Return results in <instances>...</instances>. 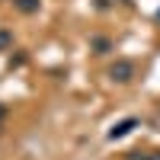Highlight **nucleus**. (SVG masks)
Here are the masks:
<instances>
[{
  "label": "nucleus",
  "instance_id": "1",
  "mask_svg": "<svg viewBox=\"0 0 160 160\" xmlns=\"http://www.w3.org/2000/svg\"><path fill=\"white\" fill-rule=\"evenodd\" d=\"M109 77L118 80V83H128V80L135 77V64H131V61H115L109 68Z\"/></svg>",
  "mask_w": 160,
  "mask_h": 160
},
{
  "label": "nucleus",
  "instance_id": "2",
  "mask_svg": "<svg viewBox=\"0 0 160 160\" xmlns=\"http://www.w3.org/2000/svg\"><path fill=\"white\" fill-rule=\"evenodd\" d=\"M135 125H138V118H125V122H118V125L109 131V138H112V141H115V138H125V135H128V131L135 128Z\"/></svg>",
  "mask_w": 160,
  "mask_h": 160
},
{
  "label": "nucleus",
  "instance_id": "3",
  "mask_svg": "<svg viewBox=\"0 0 160 160\" xmlns=\"http://www.w3.org/2000/svg\"><path fill=\"white\" fill-rule=\"evenodd\" d=\"M16 3V10H22V13H35L38 10V0H13Z\"/></svg>",
  "mask_w": 160,
  "mask_h": 160
},
{
  "label": "nucleus",
  "instance_id": "4",
  "mask_svg": "<svg viewBox=\"0 0 160 160\" xmlns=\"http://www.w3.org/2000/svg\"><path fill=\"white\" fill-rule=\"evenodd\" d=\"M93 45H96L99 51H96V55H102V51H109V42H106V38H93Z\"/></svg>",
  "mask_w": 160,
  "mask_h": 160
},
{
  "label": "nucleus",
  "instance_id": "5",
  "mask_svg": "<svg viewBox=\"0 0 160 160\" xmlns=\"http://www.w3.org/2000/svg\"><path fill=\"white\" fill-rule=\"evenodd\" d=\"M10 42V32H0V45H7Z\"/></svg>",
  "mask_w": 160,
  "mask_h": 160
},
{
  "label": "nucleus",
  "instance_id": "6",
  "mask_svg": "<svg viewBox=\"0 0 160 160\" xmlns=\"http://www.w3.org/2000/svg\"><path fill=\"white\" fill-rule=\"evenodd\" d=\"M148 160H160V154H157V157H148Z\"/></svg>",
  "mask_w": 160,
  "mask_h": 160
},
{
  "label": "nucleus",
  "instance_id": "7",
  "mask_svg": "<svg viewBox=\"0 0 160 160\" xmlns=\"http://www.w3.org/2000/svg\"><path fill=\"white\" fill-rule=\"evenodd\" d=\"M157 19H160V13H157Z\"/></svg>",
  "mask_w": 160,
  "mask_h": 160
}]
</instances>
